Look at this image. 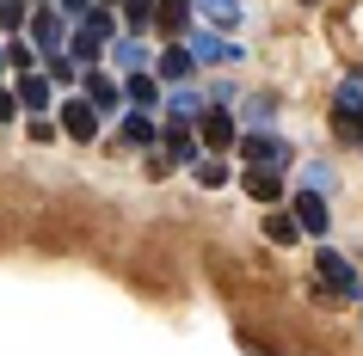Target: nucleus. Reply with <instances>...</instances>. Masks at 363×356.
<instances>
[{
  "mask_svg": "<svg viewBox=\"0 0 363 356\" xmlns=\"http://www.w3.org/2000/svg\"><path fill=\"white\" fill-rule=\"evenodd\" d=\"M333 123L345 130L351 148H363V68H357V74H345L339 86H333Z\"/></svg>",
  "mask_w": 363,
  "mask_h": 356,
  "instance_id": "1",
  "label": "nucleus"
},
{
  "mask_svg": "<svg viewBox=\"0 0 363 356\" xmlns=\"http://www.w3.org/2000/svg\"><path fill=\"white\" fill-rule=\"evenodd\" d=\"M314 264H320V277L333 282V289H339L345 301H357V295H363V282H357V270H351V258H345V252H333V246H326V252H320Z\"/></svg>",
  "mask_w": 363,
  "mask_h": 356,
  "instance_id": "2",
  "label": "nucleus"
},
{
  "mask_svg": "<svg viewBox=\"0 0 363 356\" xmlns=\"http://www.w3.org/2000/svg\"><path fill=\"white\" fill-rule=\"evenodd\" d=\"M197 142H203V148H234V117L222 111V105H203V117H197Z\"/></svg>",
  "mask_w": 363,
  "mask_h": 356,
  "instance_id": "3",
  "label": "nucleus"
},
{
  "mask_svg": "<svg viewBox=\"0 0 363 356\" xmlns=\"http://www.w3.org/2000/svg\"><path fill=\"white\" fill-rule=\"evenodd\" d=\"M31 38H38L43 56H62V43H68V19H62L56 6H38V25H31Z\"/></svg>",
  "mask_w": 363,
  "mask_h": 356,
  "instance_id": "4",
  "label": "nucleus"
},
{
  "mask_svg": "<svg viewBox=\"0 0 363 356\" xmlns=\"http://www.w3.org/2000/svg\"><path fill=\"white\" fill-rule=\"evenodd\" d=\"M240 154H247L252 166H284V160H289V148H284V142H277V135H259V130H252V135H240Z\"/></svg>",
  "mask_w": 363,
  "mask_h": 356,
  "instance_id": "5",
  "label": "nucleus"
},
{
  "mask_svg": "<svg viewBox=\"0 0 363 356\" xmlns=\"http://www.w3.org/2000/svg\"><path fill=\"white\" fill-rule=\"evenodd\" d=\"M240 185H247L252 203H277V197H284V166H252Z\"/></svg>",
  "mask_w": 363,
  "mask_h": 356,
  "instance_id": "6",
  "label": "nucleus"
},
{
  "mask_svg": "<svg viewBox=\"0 0 363 356\" xmlns=\"http://www.w3.org/2000/svg\"><path fill=\"white\" fill-rule=\"evenodd\" d=\"M62 130L74 135V142H93L99 135V111L86 105V98H68V105H62Z\"/></svg>",
  "mask_w": 363,
  "mask_h": 356,
  "instance_id": "7",
  "label": "nucleus"
},
{
  "mask_svg": "<svg viewBox=\"0 0 363 356\" xmlns=\"http://www.w3.org/2000/svg\"><path fill=\"white\" fill-rule=\"evenodd\" d=\"M203 154H197V130L191 123H172L167 130V166H197Z\"/></svg>",
  "mask_w": 363,
  "mask_h": 356,
  "instance_id": "8",
  "label": "nucleus"
},
{
  "mask_svg": "<svg viewBox=\"0 0 363 356\" xmlns=\"http://www.w3.org/2000/svg\"><path fill=\"white\" fill-rule=\"evenodd\" d=\"M111 62L123 68V74H148V68H154V56H148V43H142V38H117L111 43Z\"/></svg>",
  "mask_w": 363,
  "mask_h": 356,
  "instance_id": "9",
  "label": "nucleus"
},
{
  "mask_svg": "<svg viewBox=\"0 0 363 356\" xmlns=\"http://www.w3.org/2000/svg\"><path fill=\"white\" fill-rule=\"evenodd\" d=\"M191 56H203V62H240V43H228V38H210V31H191V43H185Z\"/></svg>",
  "mask_w": 363,
  "mask_h": 356,
  "instance_id": "10",
  "label": "nucleus"
},
{
  "mask_svg": "<svg viewBox=\"0 0 363 356\" xmlns=\"http://www.w3.org/2000/svg\"><path fill=\"white\" fill-rule=\"evenodd\" d=\"M191 68H197V56L185 50V43H172L167 56L154 62V74H160V80H191Z\"/></svg>",
  "mask_w": 363,
  "mask_h": 356,
  "instance_id": "11",
  "label": "nucleus"
},
{
  "mask_svg": "<svg viewBox=\"0 0 363 356\" xmlns=\"http://www.w3.org/2000/svg\"><path fill=\"white\" fill-rule=\"evenodd\" d=\"M296 227H308V234H326V197L302 190V197H296Z\"/></svg>",
  "mask_w": 363,
  "mask_h": 356,
  "instance_id": "12",
  "label": "nucleus"
},
{
  "mask_svg": "<svg viewBox=\"0 0 363 356\" xmlns=\"http://www.w3.org/2000/svg\"><path fill=\"white\" fill-rule=\"evenodd\" d=\"M197 13H203V25H216V31H234V25H240V0H197Z\"/></svg>",
  "mask_w": 363,
  "mask_h": 356,
  "instance_id": "13",
  "label": "nucleus"
},
{
  "mask_svg": "<svg viewBox=\"0 0 363 356\" xmlns=\"http://www.w3.org/2000/svg\"><path fill=\"white\" fill-rule=\"evenodd\" d=\"M13 98H19V105H25V111H50V80H38V74H25L19 80V93H13Z\"/></svg>",
  "mask_w": 363,
  "mask_h": 356,
  "instance_id": "14",
  "label": "nucleus"
},
{
  "mask_svg": "<svg viewBox=\"0 0 363 356\" xmlns=\"http://www.w3.org/2000/svg\"><path fill=\"white\" fill-rule=\"evenodd\" d=\"M99 56H105V43H99L93 31H68V62H74V68H80V62H86V68H93Z\"/></svg>",
  "mask_w": 363,
  "mask_h": 356,
  "instance_id": "15",
  "label": "nucleus"
},
{
  "mask_svg": "<svg viewBox=\"0 0 363 356\" xmlns=\"http://www.w3.org/2000/svg\"><path fill=\"white\" fill-rule=\"evenodd\" d=\"M123 135H130V142H142V148H154V142H160V130H154L148 111H130V117H123Z\"/></svg>",
  "mask_w": 363,
  "mask_h": 356,
  "instance_id": "16",
  "label": "nucleus"
},
{
  "mask_svg": "<svg viewBox=\"0 0 363 356\" xmlns=\"http://www.w3.org/2000/svg\"><path fill=\"white\" fill-rule=\"evenodd\" d=\"M123 98H130V111H148L154 98H160V93H154V74H130V86H123Z\"/></svg>",
  "mask_w": 363,
  "mask_h": 356,
  "instance_id": "17",
  "label": "nucleus"
},
{
  "mask_svg": "<svg viewBox=\"0 0 363 356\" xmlns=\"http://www.w3.org/2000/svg\"><path fill=\"white\" fill-rule=\"evenodd\" d=\"M167 111H172V123H197V117H203V98L197 93H172Z\"/></svg>",
  "mask_w": 363,
  "mask_h": 356,
  "instance_id": "18",
  "label": "nucleus"
},
{
  "mask_svg": "<svg viewBox=\"0 0 363 356\" xmlns=\"http://www.w3.org/2000/svg\"><path fill=\"white\" fill-rule=\"evenodd\" d=\"M86 105H93V111H111V105H117V86L105 74H86Z\"/></svg>",
  "mask_w": 363,
  "mask_h": 356,
  "instance_id": "19",
  "label": "nucleus"
},
{
  "mask_svg": "<svg viewBox=\"0 0 363 356\" xmlns=\"http://www.w3.org/2000/svg\"><path fill=\"white\" fill-rule=\"evenodd\" d=\"M185 19H191V13H185V0H154V25H160V31H179Z\"/></svg>",
  "mask_w": 363,
  "mask_h": 356,
  "instance_id": "20",
  "label": "nucleus"
},
{
  "mask_svg": "<svg viewBox=\"0 0 363 356\" xmlns=\"http://www.w3.org/2000/svg\"><path fill=\"white\" fill-rule=\"evenodd\" d=\"M123 19H130V38H142L154 25V0H123Z\"/></svg>",
  "mask_w": 363,
  "mask_h": 356,
  "instance_id": "21",
  "label": "nucleus"
},
{
  "mask_svg": "<svg viewBox=\"0 0 363 356\" xmlns=\"http://www.w3.org/2000/svg\"><path fill=\"white\" fill-rule=\"evenodd\" d=\"M197 185H203V190H222V185H228V166H222V160H197Z\"/></svg>",
  "mask_w": 363,
  "mask_h": 356,
  "instance_id": "22",
  "label": "nucleus"
},
{
  "mask_svg": "<svg viewBox=\"0 0 363 356\" xmlns=\"http://www.w3.org/2000/svg\"><path fill=\"white\" fill-rule=\"evenodd\" d=\"M265 234H271V240H277V246H289V240H296V234H302V227H296V222H289V215H284V209H277V215H265Z\"/></svg>",
  "mask_w": 363,
  "mask_h": 356,
  "instance_id": "23",
  "label": "nucleus"
},
{
  "mask_svg": "<svg viewBox=\"0 0 363 356\" xmlns=\"http://www.w3.org/2000/svg\"><path fill=\"white\" fill-rule=\"evenodd\" d=\"M302 190L326 197V190H333V166H308V172H302Z\"/></svg>",
  "mask_w": 363,
  "mask_h": 356,
  "instance_id": "24",
  "label": "nucleus"
},
{
  "mask_svg": "<svg viewBox=\"0 0 363 356\" xmlns=\"http://www.w3.org/2000/svg\"><path fill=\"white\" fill-rule=\"evenodd\" d=\"M80 74V68H74V62H68V56H50V80H56V86H68V80H74Z\"/></svg>",
  "mask_w": 363,
  "mask_h": 356,
  "instance_id": "25",
  "label": "nucleus"
},
{
  "mask_svg": "<svg viewBox=\"0 0 363 356\" xmlns=\"http://www.w3.org/2000/svg\"><path fill=\"white\" fill-rule=\"evenodd\" d=\"M0 25H6V31H19V25H25V6H19V0H0Z\"/></svg>",
  "mask_w": 363,
  "mask_h": 356,
  "instance_id": "26",
  "label": "nucleus"
},
{
  "mask_svg": "<svg viewBox=\"0 0 363 356\" xmlns=\"http://www.w3.org/2000/svg\"><path fill=\"white\" fill-rule=\"evenodd\" d=\"M13 111H19V98H13V93H0V123H6Z\"/></svg>",
  "mask_w": 363,
  "mask_h": 356,
  "instance_id": "27",
  "label": "nucleus"
},
{
  "mask_svg": "<svg viewBox=\"0 0 363 356\" xmlns=\"http://www.w3.org/2000/svg\"><path fill=\"white\" fill-rule=\"evenodd\" d=\"M56 13H62V19H68V13H86V0H62Z\"/></svg>",
  "mask_w": 363,
  "mask_h": 356,
  "instance_id": "28",
  "label": "nucleus"
},
{
  "mask_svg": "<svg viewBox=\"0 0 363 356\" xmlns=\"http://www.w3.org/2000/svg\"><path fill=\"white\" fill-rule=\"evenodd\" d=\"M0 74H6V50H0Z\"/></svg>",
  "mask_w": 363,
  "mask_h": 356,
  "instance_id": "29",
  "label": "nucleus"
},
{
  "mask_svg": "<svg viewBox=\"0 0 363 356\" xmlns=\"http://www.w3.org/2000/svg\"><path fill=\"white\" fill-rule=\"evenodd\" d=\"M38 6H43V0H38Z\"/></svg>",
  "mask_w": 363,
  "mask_h": 356,
  "instance_id": "30",
  "label": "nucleus"
}]
</instances>
